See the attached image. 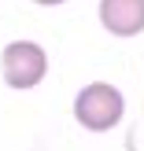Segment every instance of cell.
<instances>
[{
    "label": "cell",
    "mask_w": 144,
    "mask_h": 151,
    "mask_svg": "<svg viewBox=\"0 0 144 151\" xmlns=\"http://www.w3.org/2000/svg\"><path fill=\"white\" fill-rule=\"evenodd\" d=\"M126 114V96L107 81H93L74 96V118L89 133H107L122 122Z\"/></svg>",
    "instance_id": "1"
},
{
    "label": "cell",
    "mask_w": 144,
    "mask_h": 151,
    "mask_svg": "<svg viewBox=\"0 0 144 151\" xmlns=\"http://www.w3.org/2000/svg\"><path fill=\"white\" fill-rule=\"evenodd\" d=\"M0 70H4L7 88H37L48 74V55L33 41H11L0 52Z\"/></svg>",
    "instance_id": "2"
},
{
    "label": "cell",
    "mask_w": 144,
    "mask_h": 151,
    "mask_svg": "<svg viewBox=\"0 0 144 151\" xmlns=\"http://www.w3.org/2000/svg\"><path fill=\"white\" fill-rule=\"evenodd\" d=\"M96 15H100V26L115 37L144 33V0H100Z\"/></svg>",
    "instance_id": "3"
},
{
    "label": "cell",
    "mask_w": 144,
    "mask_h": 151,
    "mask_svg": "<svg viewBox=\"0 0 144 151\" xmlns=\"http://www.w3.org/2000/svg\"><path fill=\"white\" fill-rule=\"evenodd\" d=\"M33 4H44V7H52V4H67V0H33Z\"/></svg>",
    "instance_id": "4"
}]
</instances>
